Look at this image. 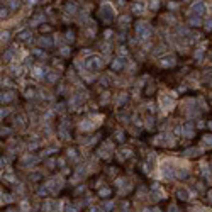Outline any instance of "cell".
I'll return each mask as SVG.
<instances>
[{
  "label": "cell",
  "mask_w": 212,
  "mask_h": 212,
  "mask_svg": "<svg viewBox=\"0 0 212 212\" xmlns=\"http://www.w3.org/2000/svg\"><path fill=\"white\" fill-rule=\"evenodd\" d=\"M190 24L192 26H200V19L195 15V17H190Z\"/></svg>",
  "instance_id": "obj_6"
},
{
  "label": "cell",
  "mask_w": 212,
  "mask_h": 212,
  "mask_svg": "<svg viewBox=\"0 0 212 212\" xmlns=\"http://www.w3.org/2000/svg\"><path fill=\"white\" fill-rule=\"evenodd\" d=\"M65 10H66V14H75V12H77V5H75V4H68Z\"/></svg>",
  "instance_id": "obj_5"
},
{
  "label": "cell",
  "mask_w": 212,
  "mask_h": 212,
  "mask_svg": "<svg viewBox=\"0 0 212 212\" xmlns=\"http://www.w3.org/2000/svg\"><path fill=\"white\" fill-rule=\"evenodd\" d=\"M2 17H7V9H2Z\"/></svg>",
  "instance_id": "obj_10"
},
{
  "label": "cell",
  "mask_w": 212,
  "mask_h": 212,
  "mask_svg": "<svg viewBox=\"0 0 212 212\" xmlns=\"http://www.w3.org/2000/svg\"><path fill=\"white\" fill-rule=\"evenodd\" d=\"M99 12H100V17H102L104 21H112L114 15H115V10H114L112 4H109V2H104V4L100 5Z\"/></svg>",
  "instance_id": "obj_1"
},
{
  "label": "cell",
  "mask_w": 212,
  "mask_h": 212,
  "mask_svg": "<svg viewBox=\"0 0 212 212\" xmlns=\"http://www.w3.org/2000/svg\"><path fill=\"white\" fill-rule=\"evenodd\" d=\"M127 22H129V17H127V15H122V17L119 19V24H121V26H124V24H127Z\"/></svg>",
  "instance_id": "obj_7"
},
{
  "label": "cell",
  "mask_w": 212,
  "mask_h": 212,
  "mask_svg": "<svg viewBox=\"0 0 212 212\" xmlns=\"http://www.w3.org/2000/svg\"><path fill=\"white\" fill-rule=\"evenodd\" d=\"M37 2H39V0H27V4L29 5H34V4H37Z\"/></svg>",
  "instance_id": "obj_9"
},
{
  "label": "cell",
  "mask_w": 212,
  "mask_h": 212,
  "mask_svg": "<svg viewBox=\"0 0 212 212\" xmlns=\"http://www.w3.org/2000/svg\"><path fill=\"white\" fill-rule=\"evenodd\" d=\"M19 5V2H15V0H10V9H15Z\"/></svg>",
  "instance_id": "obj_8"
},
{
  "label": "cell",
  "mask_w": 212,
  "mask_h": 212,
  "mask_svg": "<svg viewBox=\"0 0 212 212\" xmlns=\"http://www.w3.org/2000/svg\"><path fill=\"white\" fill-rule=\"evenodd\" d=\"M131 10H132V14H143L144 12V7H143V4H132V7H131Z\"/></svg>",
  "instance_id": "obj_4"
},
{
  "label": "cell",
  "mask_w": 212,
  "mask_h": 212,
  "mask_svg": "<svg viewBox=\"0 0 212 212\" xmlns=\"http://www.w3.org/2000/svg\"><path fill=\"white\" fill-rule=\"evenodd\" d=\"M190 14H194V15H202V14H205V4L202 2V0H197V2H194V4L190 5Z\"/></svg>",
  "instance_id": "obj_2"
},
{
  "label": "cell",
  "mask_w": 212,
  "mask_h": 212,
  "mask_svg": "<svg viewBox=\"0 0 212 212\" xmlns=\"http://www.w3.org/2000/svg\"><path fill=\"white\" fill-rule=\"evenodd\" d=\"M136 32L139 34V36H143V37H148L151 32V27L148 22H138V26H136Z\"/></svg>",
  "instance_id": "obj_3"
},
{
  "label": "cell",
  "mask_w": 212,
  "mask_h": 212,
  "mask_svg": "<svg viewBox=\"0 0 212 212\" xmlns=\"http://www.w3.org/2000/svg\"><path fill=\"white\" fill-rule=\"evenodd\" d=\"M158 7V2H151V9H156Z\"/></svg>",
  "instance_id": "obj_11"
}]
</instances>
